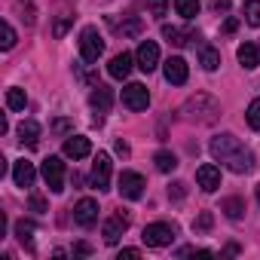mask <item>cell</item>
Here are the masks:
<instances>
[{"instance_id": "e575fe53", "label": "cell", "mask_w": 260, "mask_h": 260, "mask_svg": "<svg viewBox=\"0 0 260 260\" xmlns=\"http://www.w3.org/2000/svg\"><path fill=\"white\" fill-rule=\"evenodd\" d=\"M31 211H46V199L34 193V196H31Z\"/></svg>"}, {"instance_id": "2e32d148", "label": "cell", "mask_w": 260, "mask_h": 260, "mask_svg": "<svg viewBox=\"0 0 260 260\" xmlns=\"http://www.w3.org/2000/svg\"><path fill=\"white\" fill-rule=\"evenodd\" d=\"M89 104H92V110L95 113H107L110 107H113V89H107V86H95L92 89V95H89Z\"/></svg>"}, {"instance_id": "52a82bcc", "label": "cell", "mask_w": 260, "mask_h": 260, "mask_svg": "<svg viewBox=\"0 0 260 260\" xmlns=\"http://www.w3.org/2000/svg\"><path fill=\"white\" fill-rule=\"evenodd\" d=\"M122 104H125L128 110H147V104H150L147 86H141V83H128V86L122 89Z\"/></svg>"}, {"instance_id": "e0dca14e", "label": "cell", "mask_w": 260, "mask_h": 260, "mask_svg": "<svg viewBox=\"0 0 260 260\" xmlns=\"http://www.w3.org/2000/svg\"><path fill=\"white\" fill-rule=\"evenodd\" d=\"M132 55H128V52H119V55H113L110 58V64H107V74L113 77V80H125L128 74H132Z\"/></svg>"}, {"instance_id": "d590c367", "label": "cell", "mask_w": 260, "mask_h": 260, "mask_svg": "<svg viewBox=\"0 0 260 260\" xmlns=\"http://www.w3.org/2000/svg\"><path fill=\"white\" fill-rule=\"evenodd\" d=\"M122 257H125V260H135V257H141V251H138V248H122V251H119V260H122Z\"/></svg>"}, {"instance_id": "4fadbf2b", "label": "cell", "mask_w": 260, "mask_h": 260, "mask_svg": "<svg viewBox=\"0 0 260 260\" xmlns=\"http://www.w3.org/2000/svg\"><path fill=\"white\" fill-rule=\"evenodd\" d=\"M196 184H199L205 193H214V190L220 187V169L211 166V162L199 166V169H196Z\"/></svg>"}, {"instance_id": "83f0119b", "label": "cell", "mask_w": 260, "mask_h": 260, "mask_svg": "<svg viewBox=\"0 0 260 260\" xmlns=\"http://www.w3.org/2000/svg\"><path fill=\"white\" fill-rule=\"evenodd\" d=\"M245 119H248V125L254 128V132H260V98H254V101L248 104V110H245Z\"/></svg>"}, {"instance_id": "836d02e7", "label": "cell", "mask_w": 260, "mask_h": 260, "mask_svg": "<svg viewBox=\"0 0 260 260\" xmlns=\"http://www.w3.org/2000/svg\"><path fill=\"white\" fill-rule=\"evenodd\" d=\"M71 125H74V122L61 116V119H55V122H52V132H55V135H64V132H71Z\"/></svg>"}, {"instance_id": "44dd1931", "label": "cell", "mask_w": 260, "mask_h": 260, "mask_svg": "<svg viewBox=\"0 0 260 260\" xmlns=\"http://www.w3.org/2000/svg\"><path fill=\"white\" fill-rule=\"evenodd\" d=\"M199 64H202L205 71H217V64H220V52H217L214 46H199Z\"/></svg>"}, {"instance_id": "ac0fdd59", "label": "cell", "mask_w": 260, "mask_h": 260, "mask_svg": "<svg viewBox=\"0 0 260 260\" xmlns=\"http://www.w3.org/2000/svg\"><path fill=\"white\" fill-rule=\"evenodd\" d=\"M236 55H239V64H242L245 71H254V68L260 64V49H257L254 43H242V46L236 49Z\"/></svg>"}, {"instance_id": "ba28073f", "label": "cell", "mask_w": 260, "mask_h": 260, "mask_svg": "<svg viewBox=\"0 0 260 260\" xmlns=\"http://www.w3.org/2000/svg\"><path fill=\"white\" fill-rule=\"evenodd\" d=\"M135 61H138V68H141L144 74L156 71V64H159V46H156L153 40H141V46H138V52H135Z\"/></svg>"}, {"instance_id": "7402d4cb", "label": "cell", "mask_w": 260, "mask_h": 260, "mask_svg": "<svg viewBox=\"0 0 260 260\" xmlns=\"http://www.w3.org/2000/svg\"><path fill=\"white\" fill-rule=\"evenodd\" d=\"M34 230H37V226H34L31 220H16V236H19V242H22L28 251L34 248Z\"/></svg>"}, {"instance_id": "4dcf8cb0", "label": "cell", "mask_w": 260, "mask_h": 260, "mask_svg": "<svg viewBox=\"0 0 260 260\" xmlns=\"http://www.w3.org/2000/svg\"><path fill=\"white\" fill-rule=\"evenodd\" d=\"M147 7H150V16L162 19V16L169 13V0H147Z\"/></svg>"}, {"instance_id": "7a4b0ae2", "label": "cell", "mask_w": 260, "mask_h": 260, "mask_svg": "<svg viewBox=\"0 0 260 260\" xmlns=\"http://www.w3.org/2000/svg\"><path fill=\"white\" fill-rule=\"evenodd\" d=\"M184 113L190 116V119H199V122H214L217 119V113H220V107H217V101L211 98V95H193L187 104H184Z\"/></svg>"}, {"instance_id": "9c48e42d", "label": "cell", "mask_w": 260, "mask_h": 260, "mask_svg": "<svg viewBox=\"0 0 260 260\" xmlns=\"http://www.w3.org/2000/svg\"><path fill=\"white\" fill-rule=\"evenodd\" d=\"M125 230H128V217H125V214H110V217L104 220V226H101V236H104L107 245H116Z\"/></svg>"}, {"instance_id": "f1b7e54d", "label": "cell", "mask_w": 260, "mask_h": 260, "mask_svg": "<svg viewBox=\"0 0 260 260\" xmlns=\"http://www.w3.org/2000/svg\"><path fill=\"white\" fill-rule=\"evenodd\" d=\"M0 34H4V40H0V46H4V49H13V46H16V31H13L10 22L0 25Z\"/></svg>"}, {"instance_id": "8fae6325", "label": "cell", "mask_w": 260, "mask_h": 260, "mask_svg": "<svg viewBox=\"0 0 260 260\" xmlns=\"http://www.w3.org/2000/svg\"><path fill=\"white\" fill-rule=\"evenodd\" d=\"M92 187L95 190H107L110 187V156L107 153H98L95 162H92Z\"/></svg>"}, {"instance_id": "74e56055", "label": "cell", "mask_w": 260, "mask_h": 260, "mask_svg": "<svg viewBox=\"0 0 260 260\" xmlns=\"http://www.w3.org/2000/svg\"><path fill=\"white\" fill-rule=\"evenodd\" d=\"M236 28H239V19H226L223 22V34H233Z\"/></svg>"}, {"instance_id": "3957f363", "label": "cell", "mask_w": 260, "mask_h": 260, "mask_svg": "<svg viewBox=\"0 0 260 260\" xmlns=\"http://www.w3.org/2000/svg\"><path fill=\"white\" fill-rule=\"evenodd\" d=\"M80 55H83L86 64L98 61L104 55V40H101L98 28H83V34H80Z\"/></svg>"}, {"instance_id": "5b68a950", "label": "cell", "mask_w": 260, "mask_h": 260, "mask_svg": "<svg viewBox=\"0 0 260 260\" xmlns=\"http://www.w3.org/2000/svg\"><path fill=\"white\" fill-rule=\"evenodd\" d=\"M40 172H43V181H46V187L52 193H61L64 190V162L58 156H46L43 166H40Z\"/></svg>"}, {"instance_id": "1f68e13d", "label": "cell", "mask_w": 260, "mask_h": 260, "mask_svg": "<svg viewBox=\"0 0 260 260\" xmlns=\"http://www.w3.org/2000/svg\"><path fill=\"white\" fill-rule=\"evenodd\" d=\"M71 22H74V16H61V19H55L52 34H55V37H64V34H68V28H71Z\"/></svg>"}, {"instance_id": "60d3db41", "label": "cell", "mask_w": 260, "mask_h": 260, "mask_svg": "<svg viewBox=\"0 0 260 260\" xmlns=\"http://www.w3.org/2000/svg\"><path fill=\"white\" fill-rule=\"evenodd\" d=\"M254 193H257V205H260V184H257V187H254Z\"/></svg>"}, {"instance_id": "d4e9b609", "label": "cell", "mask_w": 260, "mask_h": 260, "mask_svg": "<svg viewBox=\"0 0 260 260\" xmlns=\"http://www.w3.org/2000/svg\"><path fill=\"white\" fill-rule=\"evenodd\" d=\"M220 211H226V217H230V220H239V217H242V211H245V205H242V199H239V196H230V199H223V202H220Z\"/></svg>"}, {"instance_id": "9a60e30c", "label": "cell", "mask_w": 260, "mask_h": 260, "mask_svg": "<svg viewBox=\"0 0 260 260\" xmlns=\"http://www.w3.org/2000/svg\"><path fill=\"white\" fill-rule=\"evenodd\" d=\"M92 153V141L86 138V135H71L68 141H64V156H71V159H86Z\"/></svg>"}, {"instance_id": "7c38bea8", "label": "cell", "mask_w": 260, "mask_h": 260, "mask_svg": "<svg viewBox=\"0 0 260 260\" xmlns=\"http://www.w3.org/2000/svg\"><path fill=\"white\" fill-rule=\"evenodd\" d=\"M74 220L80 226H95L98 223V202L95 199H80L74 205Z\"/></svg>"}, {"instance_id": "6da1fadb", "label": "cell", "mask_w": 260, "mask_h": 260, "mask_svg": "<svg viewBox=\"0 0 260 260\" xmlns=\"http://www.w3.org/2000/svg\"><path fill=\"white\" fill-rule=\"evenodd\" d=\"M208 150H211V156L217 159V162H223L230 172H236V175H248V172H254L257 169V162H254V153L236 138V135H230V132H223V135H214L211 138V144H208Z\"/></svg>"}, {"instance_id": "603a6c76", "label": "cell", "mask_w": 260, "mask_h": 260, "mask_svg": "<svg viewBox=\"0 0 260 260\" xmlns=\"http://www.w3.org/2000/svg\"><path fill=\"white\" fill-rule=\"evenodd\" d=\"M175 10H178V16H184L187 22H193L199 16V0H175Z\"/></svg>"}, {"instance_id": "5bb4252c", "label": "cell", "mask_w": 260, "mask_h": 260, "mask_svg": "<svg viewBox=\"0 0 260 260\" xmlns=\"http://www.w3.org/2000/svg\"><path fill=\"white\" fill-rule=\"evenodd\" d=\"M13 181H16V187H22V190L34 187V181H37V169H34V162L19 159V162L13 166Z\"/></svg>"}, {"instance_id": "4316f807", "label": "cell", "mask_w": 260, "mask_h": 260, "mask_svg": "<svg viewBox=\"0 0 260 260\" xmlns=\"http://www.w3.org/2000/svg\"><path fill=\"white\" fill-rule=\"evenodd\" d=\"M25 104H28L25 89H10V92H7V107H10V110H25Z\"/></svg>"}, {"instance_id": "f35d334b", "label": "cell", "mask_w": 260, "mask_h": 260, "mask_svg": "<svg viewBox=\"0 0 260 260\" xmlns=\"http://www.w3.org/2000/svg\"><path fill=\"white\" fill-rule=\"evenodd\" d=\"M113 150H116V153H119V156H128V144H125V141H122V138H119V141H116V144H113Z\"/></svg>"}, {"instance_id": "484cf974", "label": "cell", "mask_w": 260, "mask_h": 260, "mask_svg": "<svg viewBox=\"0 0 260 260\" xmlns=\"http://www.w3.org/2000/svg\"><path fill=\"white\" fill-rule=\"evenodd\" d=\"M242 13H245V22H248V25L260 28V0H245Z\"/></svg>"}, {"instance_id": "277c9868", "label": "cell", "mask_w": 260, "mask_h": 260, "mask_svg": "<svg viewBox=\"0 0 260 260\" xmlns=\"http://www.w3.org/2000/svg\"><path fill=\"white\" fill-rule=\"evenodd\" d=\"M141 239H144V245L147 248H166V245H172L175 242V226H169V223H147L144 226V233H141Z\"/></svg>"}, {"instance_id": "d6a6232c", "label": "cell", "mask_w": 260, "mask_h": 260, "mask_svg": "<svg viewBox=\"0 0 260 260\" xmlns=\"http://www.w3.org/2000/svg\"><path fill=\"white\" fill-rule=\"evenodd\" d=\"M211 223H214V217H211V211H202V214L196 217V223H193V230H196V233H205V230H211Z\"/></svg>"}, {"instance_id": "ffe728a7", "label": "cell", "mask_w": 260, "mask_h": 260, "mask_svg": "<svg viewBox=\"0 0 260 260\" xmlns=\"http://www.w3.org/2000/svg\"><path fill=\"white\" fill-rule=\"evenodd\" d=\"M37 138H40V125H37L34 119H25V122L19 125V141H22V144H28V147H34V144H37Z\"/></svg>"}, {"instance_id": "8d00e7d4", "label": "cell", "mask_w": 260, "mask_h": 260, "mask_svg": "<svg viewBox=\"0 0 260 260\" xmlns=\"http://www.w3.org/2000/svg\"><path fill=\"white\" fill-rule=\"evenodd\" d=\"M169 196H172V199H184V184H172Z\"/></svg>"}, {"instance_id": "ab89813d", "label": "cell", "mask_w": 260, "mask_h": 260, "mask_svg": "<svg viewBox=\"0 0 260 260\" xmlns=\"http://www.w3.org/2000/svg\"><path fill=\"white\" fill-rule=\"evenodd\" d=\"M230 7V0H214V10H226Z\"/></svg>"}, {"instance_id": "f546056e", "label": "cell", "mask_w": 260, "mask_h": 260, "mask_svg": "<svg viewBox=\"0 0 260 260\" xmlns=\"http://www.w3.org/2000/svg\"><path fill=\"white\" fill-rule=\"evenodd\" d=\"M116 31H119L122 37H138V34H141V22H138V19H128V22L119 25Z\"/></svg>"}, {"instance_id": "30bf717a", "label": "cell", "mask_w": 260, "mask_h": 260, "mask_svg": "<svg viewBox=\"0 0 260 260\" xmlns=\"http://www.w3.org/2000/svg\"><path fill=\"white\" fill-rule=\"evenodd\" d=\"M162 74H166V80H169L172 86H184L187 77H190V68H187V61H184L181 55H175V58H169V61L162 64Z\"/></svg>"}, {"instance_id": "cb8c5ba5", "label": "cell", "mask_w": 260, "mask_h": 260, "mask_svg": "<svg viewBox=\"0 0 260 260\" xmlns=\"http://www.w3.org/2000/svg\"><path fill=\"white\" fill-rule=\"evenodd\" d=\"M153 162H156V169H159V172H166V175L178 169V156H175V153H169V150H159V153L153 156Z\"/></svg>"}, {"instance_id": "d6986e66", "label": "cell", "mask_w": 260, "mask_h": 260, "mask_svg": "<svg viewBox=\"0 0 260 260\" xmlns=\"http://www.w3.org/2000/svg\"><path fill=\"white\" fill-rule=\"evenodd\" d=\"M162 37H166L172 46H187V43L193 40V31H187V28H175V25H166V28H162Z\"/></svg>"}, {"instance_id": "8992f818", "label": "cell", "mask_w": 260, "mask_h": 260, "mask_svg": "<svg viewBox=\"0 0 260 260\" xmlns=\"http://www.w3.org/2000/svg\"><path fill=\"white\" fill-rule=\"evenodd\" d=\"M144 187H147V184H144V178H141L138 172H122V175H119V184H116L119 196H122V199H132V202L144 196Z\"/></svg>"}]
</instances>
